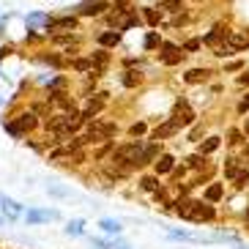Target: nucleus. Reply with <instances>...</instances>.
Wrapping results in <instances>:
<instances>
[{
  "label": "nucleus",
  "mask_w": 249,
  "mask_h": 249,
  "mask_svg": "<svg viewBox=\"0 0 249 249\" xmlns=\"http://www.w3.org/2000/svg\"><path fill=\"white\" fill-rule=\"evenodd\" d=\"M238 82H241V85H249V74H241V77H238Z\"/></svg>",
  "instance_id": "32"
},
{
  "label": "nucleus",
  "mask_w": 249,
  "mask_h": 249,
  "mask_svg": "<svg viewBox=\"0 0 249 249\" xmlns=\"http://www.w3.org/2000/svg\"><path fill=\"white\" fill-rule=\"evenodd\" d=\"M208 69H192V71H186V77H183V80L189 82V85H197V82H205L208 80Z\"/></svg>",
  "instance_id": "7"
},
{
  "label": "nucleus",
  "mask_w": 249,
  "mask_h": 249,
  "mask_svg": "<svg viewBox=\"0 0 249 249\" xmlns=\"http://www.w3.org/2000/svg\"><path fill=\"white\" fill-rule=\"evenodd\" d=\"M66 233L69 235H80L82 233V222H71V225L66 227Z\"/></svg>",
  "instance_id": "22"
},
{
  "label": "nucleus",
  "mask_w": 249,
  "mask_h": 249,
  "mask_svg": "<svg viewBox=\"0 0 249 249\" xmlns=\"http://www.w3.org/2000/svg\"><path fill=\"white\" fill-rule=\"evenodd\" d=\"M102 107H104V99H102V96H99V99H90V104H88V110H85V115H82V121H85V118H93L96 112L102 110Z\"/></svg>",
  "instance_id": "11"
},
{
  "label": "nucleus",
  "mask_w": 249,
  "mask_h": 249,
  "mask_svg": "<svg viewBox=\"0 0 249 249\" xmlns=\"http://www.w3.org/2000/svg\"><path fill=\"white\" fill-rule=\"evenodd\" d=\"M104 47H115L118 41H121V33H102V38H99Z\"/></svg>",
  "instance_id": "13"
},
{
  "label": "nucleus",
  "mask_w": 249,
  "mask_h": 249,
  "mask_svg": "<svg viewBox=\"0 0 249 249\" xmlns=\"http://www.w3.org/2000/svg\"><path fill=\"white\" fill-rule=\"evenodd\" d=\"M176 213H181L183 219H192V222H211L213 219L211 205L195 203V200H181V203H176Z\"/></svg>",
  "instance_id": "1"
},
{
  "label": "nucleus",
  "mask_w": 249,
  "mask_h": 249,
  "mask_svg": "<svg viewBox=\"0 0 249 249\" xmlns=\"http://www.w3.org/2000/svg\"><path fill=\"white\" fill-rule=\"evenodd\" d=\"M129 132H132V134H134V137H140V134L145 132V124H134V126H132V129H129Z\"/></svg>",
  "instance_id": "25"
},
{
  "label": "nucleus",
  "mask_w": 249,
  "mask_h": 249,
  "mask_svg": "<svg viewBox=\"0 0 249 249\" xmlns=\"http://www.w3.org/2000/svg\"><path fill=\"white\" fill-rule=\"evenodd\" d=\"M247 134H249V121H247Z\"/></svg>",
  "instance_id": "33"
},
{
  "label": "nucleus",
  "mask_w": 249,
  "mask_h": 249,
  "mask_svg": "<svg viewBox=\"0 0 249 249\" xmlns=\"http://www.w3.org/2000/svg\"><path fill=\"white\" fill-rule=\"evenodd\" d=\"M104 8H107V3H93V6H85V8H82V14H85V17H93V14H102Z\"/></svg>",
  "instance_id": "17"
},
{
  "label": "nucleus",
  "mask_w": 249,
  "mask_h": 249,
  "mask_svg": "<svg viewBox=\"0 0 249 249\" xmlns=\"http://www.w3.org/2000/svg\"><path fill=\"white\" fill-rule=\"evenodd\" d=\"M216 148H219V137H208L203 142V148H200V151H203V154H213Z\"/></svg>",
  "instance_id": "16"
},
{
  "label": "nucleus",
  "mask_w": 249,
  "mask_h": 249,
  "mask_svg": "<svg viewBox=\"0 0 249 249\" xmlns=\"http://www.w3.org/2000/svg\"><path fill=\"white\" fill-rule=\"evenodd\" d=\"M96 63H99V66H104V63H107V55H104V52H99V55H96Z\"/></svg>",
  "instance_id": "31"
},
{
  "label": "nucleus",
  "mask_w": 249,
  "mask_h": 249,
  "mask_svg": "<svg viewBox=\"0 0 249 249\" xmlns=\"http://www.w3.org/2000/svg\"><path fill=\"white\" fill-rule=\"evenodd\" d=\"M227 47H230V50H247L249 47V38L247 36H241V33H227Z\"/></svg>",
  "instance_id": "6"
},
{
  "label": "nucleus",
  "mask_w": 249,
  "mask_h": 249,
  "mask_svg": "<svg viewBox=\"0 0 249 249\" xmlns=\"http://www.w3.org/2000/svg\"><path fill=\"white\" fill-rule=\"evenodd\" d=\"M145 47H148V50H154V47H159V36H156V33H148Z\"/></svg>",
  "instance_id": "23"
},
{
  "label": "nucleus",
  "mask_w": 249,
  "mask_h": 249,
  "mask_svg": "<svg viewBox=\"0 0 249 249\" xmlns=\"http://www.w3.org/2000/svg\"><path fill=\"white\" fill-rule=\"evenodd\" d=\"M249 110V93H247V99H244L241 104H238V112H247Z\"/></svg>",
  "instance_id": "28"
},
{
  "label": "nucleus",
  "mask_w": 249,
  "mask_h": 249,
  "mask_svg": "<svg viewBox=\"0 0 249 249\" xmlns=\"http://www.w3.org/2000/svg\"><path fill=\"white\" fill-rule=\"evenodd\" d=\"M142 189H148V192H159V181H156V178H142Z\"/></svg>",
  "instance_id": "20"
},
{
  "label": "nucleus",
  "mask_w": 249,
  "mask_h": 249,
  "mask_svg": "<svg viewBox=\"0 0 249 249\" xmlns=\"http://www.w3.org/2000/svg\"><path fill=\"white\" fill-rule=\"evenodd\" d=\"M74 66L80 69V71H85V69H90V63H88V60H77V63H74Z\"/></svg>",
  "instance_id": "29"
},
{
  "label": "nucleus",
  "mask_w": 249,
  "mask_h": 249,
  "mask_svg": "<svg viewBox=\"0 0 249 249\" xmlns=\"http://www.w3.org/2000/svg\"><path fill=\"white\" fill-rule=\"evenodd\" d=\"M161 60H164L167 66H176V63H181V60H183V52L178 50L176 44H164V55H161Z\"/></svg>",
  "instance_id": "5"
},
{
  "label": "nucleus",
  "mask_w": 249,
  "mask_h": 249,
  "mask_svg": "<svg viewBox=\"0 0 249 249\" xmlns=\"http://www.w3.org/2000/svg\"><path fill=\"white\" fill-rule=\"evenodd\" d=\"M30 129H36V118L33 115H19L17 124L8 126V132L11 134H22V132H30Z\"/></svg>",
  "instance_id": "3"
},
{
  "label": "nucleus",
  "mask_w": 249,
  "mask_h": 249,
  "mask_svg": "<svg viewBox=\"0 0 249 249\" xmlns=\"http://www.w3.org/2000/svg\"><path fill=\"white\" fill-rule=\"evenodd\" d=\"M205 197L211 200V203H213V200H219V197H222V186H219V183H213V186H208V192H205Z\"/></svg>",
  "instance_id": "18"
},
{
  "label": "nucleus",
  "mask_w": 249,
  "mask_h": 249,
  "mask_svg": "<svg viewBox=\"0 0 249 249\" xmlns=\"http://www.w3.org/2000/svg\"><path fill=\"white\" fill-rule=\"evenodd\" d=\"M156 156H159V148H156V145H148V148H142V151H140V159H137V164H145V161L156 159Z\"/></svg>",
  "instance_id": "10"
},
{
  "label": "nucleus",
  "mask_w": 249,
  "mask_h": 249,
  "mask_svg": "<svg viewBox=\"0 0 249 249\" xmlns=\"http://www.w3.org/2000/svg\"><path fill=\"white\" fill-rule=\"evenodd\" d=\"M192 121H195V112H192L189 102H186V99H178V102H176V118H173V124L181 129V126H189Z\"/></svg>",
  "instance_id": "2"
},
{
  "label": "nucleus",
  "mask_w": 249,
  "mask_h": 249,
  "mask_svg": "<svg viewBox=\"0 0 249 249\" xmlns=\"http://www.w3.org/2000/svg\"><path fill=\"white\" fill-rule=\"evenodd\" d=\"M50 28H66V30H74V28H77V19H74V17H66V19H58V22H52Z\"/></svg>",
  "instance_id": "15"
},
{
  "label": "nucleus",
  "mask_w": 249,
  "mask_h": 249,
  "mask_svg": "<svg viewBox=\"0 0 249 249\" xmlns=\"http://www.w3.org/2000/svg\"><path fill=\"white\" fill-rule=\"evenodd\" d=\"M189 164H192V167H200V164H203V156H192Z\"/></svg>",
  "instance_id": "30"
},
{
  "label": "nucleus",
  "mask_w": 249,
  "mask_h": 249,
  "mask_svg": "<svg viewBox=\"0 0 249 249\" xmlns=\"http://www.w3.org/2000/svg\"><path fill=\"white\" fill-rule=\"evenodd\" d=\"M145 17H148V22H151V25L159 22V14H156V11H145Z\"/></svg>",
  "instance_id": "26"
},
{
  "label": "nucleus",
  "mask_w": 249,
  "mask_h": 249,
  "mask_svg": "<svg viewBox=\"0 0 249 249\" xmlns=\"http://www.w3.org/2000/svg\"><path fill=\"white\" fill-rule=\"evenodd\" d=\"M176 132H178V126L173 124V121H167L164 126H159V129L154 132V140H164V137H170V134H176Z\"/></svg>",
  "instance_id": "9"
},
{
  "label": "nucleus",
  "mask_w": 249,
  "mask_h": 249,
  "mask_svg": "<svg viewBox=\"0 0 249 249\" xmlns=\"http://www.w3.org/2000/svg\"><path fill=\"white\" fill-rule=\"evenodd\" d=\"M173 170V156H159V161H156V173H170Z\"/></svg>",
  "instance_id": "12"
},
{
  "label": "nucleus",
  "mask_w": 249,
  "mask_h": 249,
  "mask_svg": "<svg viewBox=\"0 0 249 249\" xmlns=\"http://www.w3.org/2000/svg\"><path fill=\"white\" fill-rule=\"evenodd\" d=\"M115 132H118V126H112V124H93V126H90V134H88V140L112 137Z\"/></svg>",
  "instance_id": "4"
},
{
  "label": "nucleus",
  "mask_w": 249,
  "mask_h": 249,
  "mask_svg": "<svg viewBox=\"0 0 249 249\" xmlns=\"http://www.w3.org/2000/svg\"><path fill=\"white\" fill-rule=\"evenodd\" d=\"M140 80H142V77H140L137 71H126V74H124V85H126V88H134V85H140Z\"/></svg>",
  "instance_id": "14"
},
{
  "label": "nucleus",
  "mask_w": 249,
  "mask_h": 249,
  "mask_svg": "<svg viewBox=\"0 0 249 249\" xmlns=\"http://www.w3.org/2000/svg\"><path fill=\"white\" fill-rule=\"evenodd\" d=\"M102 227L107 230V233H121V225L112 222V219H102Z\"/></svg>",
  "instance_id": "19"
},
{
  "label": "nucleus",
  "mask_w": 249,
  "mask_h": 249,
  "mask_svg": "<svg viewBox=\"0 0 249 249\" xmlns=\"http://www.w3.org/2000/svg\"><path fill=\"white\" fill-rule=\"evenodd\" d=\"M225 173H227V178H235V159H227V167H225Z\"/></svg>",
  "instance_id": "24"
},
{
  "label": "nucleus",
  "mask_w": 249,
  "mask_h": 249,
  "mask_svg": "<svg viewBox=\"0 0 249 249\" xmlns=\"http://www.w3.org/2000/svg\"><path fill=\"white\" fill-rule=\"evenodd\" d=\"M197 47H200V41H197V38H192V41H186V47H183V50H197Z\"/></svg>",
  "instance_id": "27"
},
{
  "label": "nucleus",
  "mask_w": 249,
  "mask_h": 249,
  "mask_svg": "<svg viewBox=\"0 0 249 249\" xmlns=\"http://www.w3.org/2000/svg\"><path fill=\"white\" fill-rule=\"evenodd\" d=\"M50 219H58V211H30L28 213V222H50Z\"/></svg>",
  "instance_id": "8"
},
{
  "label": "nucleus",
  "mask_w": 249,
  "mask_h": 249,
  "mask_svg": "<svg viewBox=\"0 0 249 249\" xmlns=\"http://www.w3.org/2000/svg\"><path fill=\"white\" fill-rule=\"evenodd\" d=\"M161 6L167 11H181V0H161Z\"/></svg>",
  "instance_id": "21"
}]
</instances>
